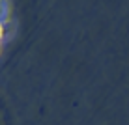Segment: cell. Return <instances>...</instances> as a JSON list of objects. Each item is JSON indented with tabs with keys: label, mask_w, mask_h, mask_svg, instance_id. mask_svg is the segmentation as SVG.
I'll return each mask as SVG.
<instances>
[{
	"label": "cell",
	"mask_w": 129,
	"mask_h": 125,
	"mask_svg": "<svg viewBox=\"0 0 129 125\" xmlns=\"http://www.w3.org/2000/svg\"><path fill=\"white\" fill-rule=\"evenodd\" d=\"M4 34H6V24H4V21L0 19V41H2V37H4Z\"/></svg>",
	"instance_id": "6da1fadb"
},
{
	"label": "cell",
	"mask_w": 129,
	"mask_h": 125,
	"mask_svg": "<svg viewBox=\"0 0 129 125\" xmlns=\"http://www.w3.org/2000/svg\"><path fill=\"white\" fill-rule=\"evenodd\" d=\"M0 51H2V45H0Z\"/></svg>",
	"instance_id": "7a4b0ae2"
},
{
	"label": "cell",
	"mask_w": 129,
	"mask_h": 125,
	"mask_svg": "<svg viewBox=\"0 0 129 125\" xmlns=\"http://www.w3.org/2000/svg\"><path fill=\"white\" fill-rule=\"evenodd\" d=\"M0 2H2V0H0Z\"/></svg>",
	"instance_id": "3957f363"
}]
</instances>
